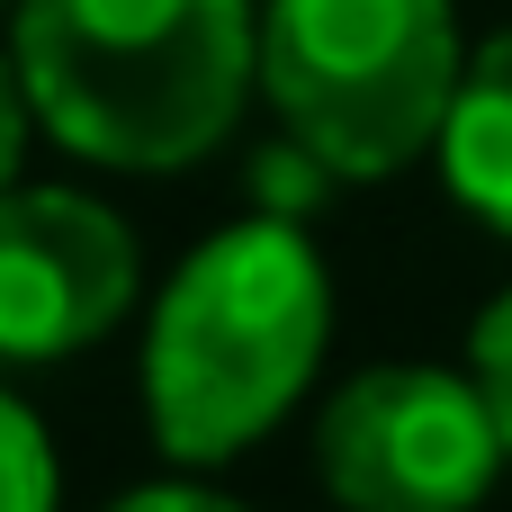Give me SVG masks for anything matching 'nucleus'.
Segmentation results:
<instances>
[{
  "mask_svg": "<svg viewBox=\"0 0 512 512\" xmlns=\"http://www.w3.org/2000/svg\"><path fill=\"white\" fill-rule=\"evenodd\" d=\"M27 108L108 171H189L243 117L261 18L243 0H18Z\"/></svg>",
  "mask_w": 512,
  "mask_h": 512,
  "instance_id": "f257e3e1",
  "label": "nucleus"
},
{
  "mask_svg": "<svg viewBox=\"0 0 512 512\" xmlns=\"http://www.w3.org/2000/svg\"><path fill=\"white\" fill-rule=\"evenodd\" d=\"M333 333V279L297 216H243L207 234L144 333V414L180 468L252 450L315 378Z\"/></svg>",
  "mask_w": 512,
  "mask_h": 512,
  "instance_id": "f03ea898",
  "label": "nucleus"
},
{
  "mask_svg": "<svg viewBox=\"0 0 512 512\" xmlns=\"http://www.w3.org/2000/svg\"><path fill=\"white\" fill-rule=\"evenodd\" d=\"M468 72L450 0H270L261 90L333 180H387L432 153Z\"/></svg>",
  "mask_w": 512,
  "mask_h": 512,
  "instance_id": "7ed1b4c3",
  "label": "nucleus"
},
{
  "mask_svg": "<svg viewBox=\"0 0 512 512\" xmlns=\"http://www.w3.org/2000/svg\"><path fill=\"white\" fill-rule=\"evenodd\" d=\"M504 459V423L477 369L432 360L360 369L315 423V477L342 512H477Z\"/></svg>",
  "mask_w": 512,
  "mask_h": 512,
  "instance_id": "20e7f679",
  "label": "nucleus"
},
{
  "mask_svg": "<svg viewBox=\"0 0 512 512\" xmlns=\"http://www.w3.org/2000/svg\"><path fill=\"white\" fill-rule=\"evenodd\" d=\"M135 306V234L81 189H0V360L90 351Z\"/></svg>",
  "mask_w": 512,
  "mask_h": 512,
  "instance_id": "39448f33",
  "label": "nucleus"
},
{
  "mask_svg": "<svg viewBox=\"0 0 512 512\" xmlns=\"http://www.w3.org/2000/svg\"><path fill=\"white\" fill-rule=\"evenodd\" d=\"M432 153H441L450 198H459L477 225L512 234V27L468 54V72H459V90H450V117H441Z\"/></svg>",
  "mask_w": 512,
  "mask_h": 512,
  "instance_id": "423d86ee",
  "label": "nucleus"
},
{
  "mask_svg": "<svg viewBox=\"0 0 512 512\" xmlns=\"http://www.w3.org/2000/svg\"><path fill=\"white\" fill-rule=\"evenodd\" d=\"M63 477H54V450H45V423L0 396V512H54Z\"/></svg>",
  "mask_w": 512,
  "mask_h": 512,
  "instance_id": "0eeeda50",
  "label": "nucleus"
},
{
  "mask_svg": "<svg viewBox=\"0 0 512 512\" xmlns=\"http://www.w3.org/2000/svg\"><path fill=\"white\" fill-rule=\"evenodd\" d=\"M468 369H477V387H486V405H495V423H504V450H512V288L477 315V333H468Z\"/></svg>",
  "mask_w": 512,
  "mask_h": 512,
  "instance_id": "6e6552de",
  "label": "nucleus"
},
{
  "mask_svg": "<svg viewBox=\"0 0 512 512\" xmlns=\"http://www.w3.org/2000/svg\"><path fill=\"white\" fill-rule=\"evenodd\" d=\"M27 81H18V63H0V189L18 180V153H27Z\"/></svg>",
  "mask_w": 512,
  "mask_h": 512,
  "instance_id": "1a4fd4ad",
  "label": "nucleus"
},
{
  "mask_svg": "<svg viewBox=\"0 0 512 512\" xmlns=\"http://www.w3.org/2000/svg\"><path fill=\"white\" fill-rule=\"evenodd\" d=\"M108 512H243L234 495H207V486H144V495H126V504Z\"/></svg>",
  "mask_w": 512,
  "mask_h": 512,
  "instance_id": "9d476101",
  "label": "nucleus"
}]
</instances>
